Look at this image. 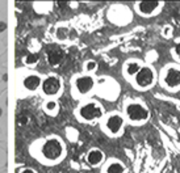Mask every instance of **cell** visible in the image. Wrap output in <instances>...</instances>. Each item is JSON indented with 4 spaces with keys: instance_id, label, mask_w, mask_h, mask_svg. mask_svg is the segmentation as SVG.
Wrapping results in <instances>:
<instances>
[{
    "instance_id": "obj_1",
    "label": "cell",
    "mask_w": 180,
    "mask_h": 173,
    "mask_svg": "<svg viewBox=\"0 0 180 173\" xmlns=\"http://www.w3.org/2000/svg\"><path fill=\"white\" fill-rule=\"evenodd\" d=\"M42 156L49 161H54L61 157L62 152H63V146L58 139H49L44 143L42 146Z\"/></svg>"
},
{
    "instance_id": "obj_2",
    "label": "cell",
    "mask_w": 180,
    "mask_h": 173,
    "mask_svg": "<svg viewBox=\"0 0 180 173\" xmlns=\"http://www.w3.org/2000/svg\"><path fill=\"white\" fill-rule=\"evenodd\" d=\"M59 89H61V80L57 76H49L42 83V91L47 96H53V94L58 93Z\"/></svg>"
},
{
    "instance_id": "obj_3",
    "label": "cell",
    "mask_w": 180,
    "mask_h": 173,
    "mask_svg": "<svg viewBox=\"0 0 180 173\" xmlns=\"http://www.w3.org/2000/svg\"><path fill=\"white\" fill-rule=\"evenodd\" d=\"M129 118L133 121H142V119L147 118V110L139 104H131L126 109Z\"/></svg>"
},
{
    "instance_id": "obj_4",
    "label": "cell",
    "mask_w": 180,
    "mask_h": 173,
    "mask_svg": "<svg viewBox=\"0 0 180 173\" xmlns=\"http://www.w3.org/2000/svg\"><path fill=\"white\" fill-rule=\"evenodd\" d=\"M101 114H103L101 109L97 106V105L92 104V102L91 104L84 105V106L80 109V116L83 117L84 119H87V121H92V119H95V118H100Z\"/></svg>"
},
{
    "instance_id": "obj_5",
    "label": "cell",
    "mask_w": 180,
    "mask_h": 173,
    "mask_svg": "<svg viewBox=\"0 0 180 173\" xmlns=\"http://www.w3.org/2000/svg\"><path fill=\"white\" fill-rule=\"evenodd\" d=\"M137 83L141 86H147L153 83V72L150 68H142L137 74Z\"/></svg>"
},
{
    "instance_id": "obj_6",
    "label": "cell",
    "mask_w": 180,
    "mask_h": 173,
    "mask_svg": "<svg viewBox=\"0 0 180 173\" xmlns=\"http://www.w3.org/2000/svg\"><path fill=\"white\" fill-rule=\"evenodd\" d=\"M75 85H76L78 91H79L80 93H87V92H88L89 89L94 86V79H92L91 76L78 77L76 83H75Z\"/></svg>"
},
{
    "instance_id": "obj_7",
    "label": "cell",
    "mask_w": 180,
    "mask_h": 173,
    "mask_svg": "<svg viewBox=\"0 0 180 173\" xmlns=\"http://www.w3.org/2000/svg\"><path fill=\"white\" fill-rule=\"evenodd\" d=\"M41 85V79L38 75H28L24 79V86L28 91H36Z\"/></svg>"
},
{
    "instance_id": "obj_8",
    "label": "cell",
    "mask_w": 180,
    "mask_h": 173,
    "mask_svg": "<svg viewBox=\"0 0 180 173\" xmlns=\"http://www.w3.org/2000/svg\"><path fill=\"white\" fill-rule=\"evenodd\" d=\"M62 58H63V51L59 49V47H54L53 50L49 51V55H47V59H49V63L51 66H57L61 63Z\"/></svg>"
},
{
    "instance_id": "obj_9",
    "label": "cell",
    "mask_w": 180,
    "mask_h": 173,
    "mask_svg": "<svg viewBox=\"0 0 180 173\" xmlns=\"http://www.w3.org/2000/svg\"><path fill=\"white\" fill-rule=\"evenodd\" d=\"M166 83L170 86H176L180 84V71L175 68H171L167 72V76H166Z\"/></svg>"
},
{
    "instance_id": "obj_10",
    "label": "cell",
    "mask_w": 180,
    "mask_h": 173,
    "mask_svg": "<svg viewBox=\"0 0 180 173\" xmlns=\"http://www.w3.org/2000/svg\"><path fill=\"white\" fill-rule=\"evenodd\" d=\"M121 126H122V118L120 116H112L111 118L106 121V127L112 131V133H117Z\"/></svg>"
},
{
    "instance_id": "obj_11",
    "label": "cell",
    "mask_w": 180,
    "mask_h": 173,
    "mask_svg": "<svg viewBox=\"0 0 180 173\" xmlns=\"http://www.w3.org/2000/svg\"><path fill=\"white\" fill-rule=\"evenodd\" d=\"M158 5V1H143L139 4V11L145 15H150Z\"/></svg>"
},
{
    "instance_id": "obj_12",
    "label": "cell",
    "mask_w": 180,
    "mask_h": 173,
    "mask_svg": "<svg viewBox=\"0 0 180 173\" xmlns=\"http://www.w3.org/2000/svg\"><path fill=\"white\" fill-rule=\"evenodd\" d=\"M101 160H103V153H101L99 150H92V151L88 153V161L91 164H94V165L99 164Z\"/></svg>"
},
{
    "instance_id": "obj_13",
    "label": "cell",
    "mask_w": 180,
    "mask_h": 173,
    "mask_svg": "<svg viewBox=\"0 0 180 173\" xmlns=\"http://www.w3.org/2000/svg\"><path fill=\"white\" fill-rule=\"evenodd\" d=\"M106 173H124V168H122V165H121V164L113 163V164H111V165L108 167Z\"/></svg>"
},
{
    "instance_id": "obj_14",
    "label": "cell",
    "mask_w": 180,
    "mask_h": 173,
    "mask_svg": "<svg viewBox=\"0 0 180 173\" xmlns=\"http://www.w3.org/2000/svg\"><path fill=\"white\" fill-rule=\"evenodd\" d=\"M138 71H139V66L137 65V63H130V65L128 66V72H129L130 75L137 74Z\"/></svg>"
},
{
    "instance_id": "obj_15",
    "label": "cell",
    "mask_w": 180,
    "mask_h": 173,
    "mask_svg": "<svg viewBox=\"0 0 180 173\" xmlns=\"http://www.w3.org/2000/svg\"><path fill=\"white\" fill-rule=\"evenodd\" d=\"M37 60H38L37 55H36V54H30V55H28V57H26L25 62H26V65H34Z\"/></svg>"
},
{
    "instance_id": "obj_16",
    "label": "cell",
    "mask_w": 180,
    "mask_h": 173,
    "mask_svg": "<svg viewBox=\"0 0 180 173\" xmlns=\"http://www.w3.org/2000/svg\"><path fill=\"white\" fill-rule=\"evenodd\" d=\"M46 109H47V110H54V109H55V102L54 101H49L46 104Z\"/></svg>"
},
{
    "instance_id": "obj_17",
    "label": "cell",
    "mask_w": 180,
    "mask_h": 173,
    "mask_svg": "<svg viewBox=\"0 0 180 173\" xmlns=\"http://www.w3.org/2000/svg\"><path fill=\"white\" fill-rule=\"evenodd\" d=\"M95 67H96V63H94V62H89L88 65H87V69H95Z\"/></svg>"
},
{
    "instance_id": "obj_18",
    "label": "cell",
    "mask_w": 180,
    "mask_h": 173,
    "mask_svg": "<svg viewBox=\"0 0 180 173\" xmlns=\"http://www.w3.org/2000/svg\"><path fill=\"white\" fill-rule=\"evenodd\" d=\"M21 173H34V171H32V169H24Z\"/></svg>"
},
{
    "instance_id": "obj_19",
    "label": "cell",
    "mask_w": 180,
    "mask_h": 173,
    "mask_svg": "<svg viewBox=\"0 0 180 173\" xmlns=\"http://www.w3.org/2000/svg\"><path fill=\"white\" fill-rule=\"evenodd\" d=\"M176 52H178V55H179V58H180V43L176 46Z\"/></svg>"
}]
</instances>
